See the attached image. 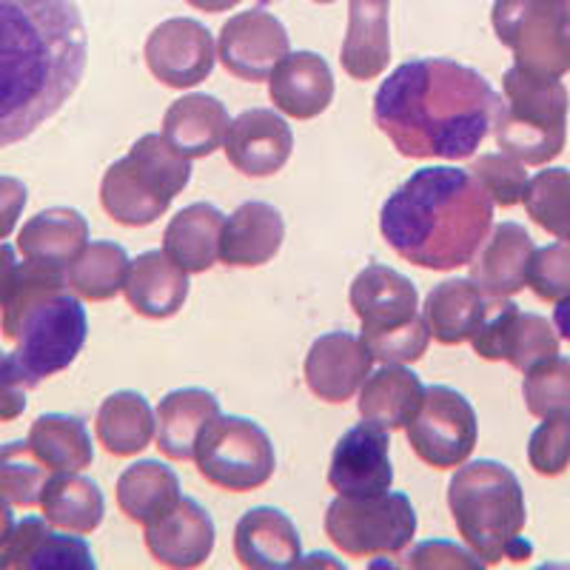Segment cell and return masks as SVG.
I'll list each match as a JSON object with an SVG mask.
<instances>
[{
	"label": "cell",
	"instance_id": "obj_1",
	"mask_svg": "<svg viewBox=\"0 0 570 570\" xmlns=\"http://www.w3.org/2000/svg\"><path fill=\"white\" fill-rule=\"evenodd\" d=\"M86 58L89 38L75 0H0V149L63 109Z\"/></svg>",
	"mask_w": 570,
	"mask_h": 570
},
{
	"label": "cell",
	"instance_id": "obj_2",
	"mask_svg": "<svg viewBox=\"0 0 570 570\" xmlns=\"http://www.w3.org/2000/svg\"><path fill=\"white\" fill-rule=\"evenodd\" d=\"M499 95L471 66L420 58L396 66L374 98V120L402 157L465 160L493 129Z\"/></svg>",
	"mask_w": 570,
	"mask_h": 570
},
{
	"label": "cell",
	"instance_id": "obj_3",
	"mask_svg": "<svg viewBox=\"0 0 570 570\" xmlns=\"http://www.w3.org/2000/svg\"><path fill=\"white\" fill-rule=\"evenodd\" d=\"M493 226V200L471 171L428 166L396 188L380 212L385 243L411 266H471Z\"/></svg>",
	"mask_w": 570,
	"mask_h": 570
},
{
	"label": "cell",
	"instance_id": "obj_4",
	"mask_svg": "<svg viewBox=\"0 0 570 570\" xmlns=\"http://www.w3.org/2000/svg\"><path fill=\"white\" fill-rule=\"evenodd\" d=\"M448 508L456 531L482 564L525 562L533 544L522 539L528 522L525 493L517 473L502 462L476 460L456 468L448 485Z\"/></svg>",
	"mask_w": 570,
	"mask_h": 570
},
{
	"label": "cell",
	"instance_id": "obj_5",
	"mask_svg": "<svg viewBox=\"0 0 570 570\" xmlns=\"http://www.w3.org/2000/svg\"><path fill=\"white\" fill-rule=\"evenodd\" d=\"M191 180V160L163 135H142L131 151L106 169L100 206L129 228L151 226Z\"/></svg>",
	"mask_w": 570,
	"mask_h": 570
},
{
	"label": "cell",
	"instance_id": "obj_6",
	"mask_svg": "<svg viewBox=\"0 0 570 570\" xmlns=\"http://www.w3.org/2000/svg\"><path fill=\"white\" fill-rule=\"evenodd\" d=\"M505 100L493 120V137L505 155L544 166L562 155L568 140V89L559 78H539L531 71L513 69L502 78Z\"/></svg>",
	"mask_w": 570,
	"mask_h": 570
},
{
	"label": "cell",
	"instance_id": "obj_7",
	"mask_svg": "<svg viewBox=\"0 0 570 570\" xmlns=\"http://www.w3.org/2000/svg\"><path fill=\"white\" fill-rule=\"evenodd\" d=\"M89 320L71 288L46 294L20 314L12 331V363L27 389L69 368L86 345Z\"/></svg>",
	"mask_w": 570,
	"mask_h": 570
},
{
	"label": "cell",
	"instance_id": "obj_8",
	"mask_svg": "<svg viewBox=\"0 0 570 570\" xmlns=\"http://www.w3.org/2000/svg\"><path fill=\"white\" fill-rule=\"evenodd\" d=\"M325 537L354 559L396 557L416 537V511L400 491L340 497L325 513Z\"/></svg>",
	"mask_w": 570,
	"mask_h": 570
},
{
	"label": "cell",
	"instance_id": "obj_9",
	"mask_svg": "<svg viewBox=\"0 0 570 570\" xmlns=\"http://www.w3.org/2000/svg\"><path fill=\"white\" fill-rule=\"evenodd\" d=\"M493 29L519 69L539 78L570 71V7L564 0H497Z\"/></svg>",
	"mask_w": 570,
	"mask_h": 570
},
{
	"label": "cell",
	"instance_id": "obj_10",
	"mask_svg": "<svg viewBox=\"0 0 570 570\" xmlns=\"http://www.w3.org/2000/svg\"><path fill=\"white\" fill-rule=\"evenodd\" d=\"M203 480L232 493H248L266 485L277 468L268 434L246 416H217L203 428L195 448Z\"/></svg>",
	"mask_w": 570,
	"mask_h": 570
},
{
	"label": "cell",
	"instance_id": "obj_11",
	"mask_svg": "<svg viewBox=\"0 0 570 570\" xmlns=\"http://www.w3.org/2000/svg\"><path fill=\"white\" fill-rule=\"evenodd\" d=\"M351 308L363 323L368 348L402 345L425 328L420 317V294L405 274L371 263L351 283Z\"/></svg>",
	"mask_w": 570,
	"mask_h": 570
},
{
	"label": "cell",
	"instance_id": "obj_12",
	"mask_svg": "<svg viewBox=\"0 0 570 570\" xmlns=\"http://www.w3.org/2000/svg\"><path fill=\"white\" fill-rule=\"evenodd\" d=\"M480 440V422L471 402L448 385H428L425 400L409 422V442L425 465L460 468Z\"/></svg>",
	"mask_w": 570,
	"mask_h": 570
},
{
	"label": "cell",
	"instance_id": "obj_13",
	"mask_svg": "<svg viewBox=\"0 0 570 570\" xmlns=\"http://www.w3.org/2000/svg\"><path fill=\"white\" fill-rule=\"evenodd\" d=\"M473 351L482 360H505L517 371L528 374L533 365L551 360L559 354V334L553 331L551 320L542 314L519 312L511 299H497L491 317L471 337Z\"/></svg>",
	"mask_w": 570,
	"mask_h": 570
},
{
	"label": "cell",
	"instance_id": "obj_14",
	"mask_svg": "<svg viewBox=\"0 0 570 570\" xmlns=\"http://www.w3.org/2000/svg\"><path fill=\"white\" fill-rule=\"evenodd\" d=\"M217 49L203 23L186 18L166 20L146 40V66L169 89H191L212 75Z\"/></svg>",
	"mask_w": 570,
	"mask_h": 570
},
{
	"label": "cell",
	"instance_id": "obj_15",
	"mask_svg": "<svg viewBox=\"0 0 570 570\" xmlns=\"http://www.w3.org/2000/svg\"><path fill=\"white\" fill-rule=\"evenodd\" d=\"M389 431L374 422L348 428L334 445L328 465V485L340 497H371L389 491L394 482Z\"/></svg>",
	"mask_w": 570,
	"mask_h": 570
},
{
	"label": "cell",
	"instance_id": "obj_16",
	"mask_svg": "<svg viewBox=\"0 0 570 570\" xmlns=\"http://www.w3.org/2000/svg\"><path fill=\"white\" fill-rule=\"evenodd\" d=\"M371 368H374V354L363 337H354L348 331L323 334L305 354V383L314 396L331 405L348 402L363 389Z\"/></svg>",
	"mask_w": 570,
	"mask_h": 570
},
{
	"label": "cell",
	"instance_id": "obj_17",
	"mask_svg": "<svg viewBox=\"0 0 570 570\" xmlns=\"http://www.w3.org/2000/svg\"><path fill=\"white\" fill-rule=\"evenodd\" d=\"M217 52L234 78L259 83L272 78L274 66L288 55V35L274 14L254 9L228 20Z\"/></svg>",
	"mask_w": 570,
	"mask_h": 570
},
{
	"label": "cell",
	"instance_id": "obj_18",
	"mask_svg": "<svg viewBox=\"0 0 570 570\" xmlns=\"http://www.w3.org/2000/svg\"><path fill=\"white\" fill-rule=\"evenodd\" d=\"M228 163L246 177H272L283 169L294 151V131L272 109H248L228 126Z\"/></svg>",
	"mask_w": 570,
	"mask_h": 570
},
{
	"label": "cell",
	"instance_id": "obj_19",
	"mask_svg": "<svg viewBox=\"0 0 570 570\" xmlns=\"http://www.w3.org/2000/svg\"><path fill=\"white\" fill-rule=\"evenodd\" d=\"M146 548L163 568H200L214 551L217 531L206 508L191 497H180L169 513L142 525Z\"/></svg>",
	"mask_w": 570,
	"mask_h": 570
},
{
	"label": "cell",
	"instance_id": "obj_20",
	"mask_svg": "<svg viewBox=\"0 0 570 570\" xmlns=\"http://www.w3.org/2000/svg\"><path fill=\"white\" fill-rule=\"evenodd\" d=\"M95 553L78 537L55 533L49 519L27 517L0 544V570H95Z\"/></svg>",
	"mask_w": 570,
	"mask_h": 570
},
{
	"label": "cell",
	"instance_id": "obj_21",
	"mask_svg": "<svg viewBox=\"0 0 570 570\" xmlns=\"http://www.w3.org/2000/svg\"><path fill=\"white\" fill-rule=\"evenodd\" d=\"M234 557L248 570L297 568L303 542L294 522L277 508H252L234 528Z\"/></svg>",
	"mask_w": 570,
	"mask_h": 570
},
{
	"label": "cell",
	"instance_id": "obj_22",
	"mask_svg": "<svg viewBox=\"0 0 570 570\" xmlns=\"http://www.w3.org/2000/svg\"><path fill=\"white\" fill-rule=\"evenodd\" d=\"M268 95L283 115L312 120L334 100V75L317 52H288L274 66Z\"/></svg>",
	"mask_w": 570,
	"mask_h": 570
},
{
	"label": "cell",
	"instance_id": "obj_23",
	"mask_svg": "<svg viewBox=\"0 0 570 570\" xmlns=\"http://www.w3.org/2000/svg\"><path fill=\"white\" fill-rule=\"evenodd\" d=\"M285 240V220L279 208L263 200L243 203L226 217L220 237V259L232 268H257L272 263Z\"/></svg>",
	"mask_w": 570,
	"mask_h": 570
},
{
	"label": "cell",
	"instance_id": "obj_24",
	"mask_svg": "<svg viewBox=\"0 0 570 570\" xmlns=\"http://www.w3.org/2000/svg\"><path fill=\"white\" fill-rule=\"evenodd\" d=\"M533 246L531 234L519 223H499L488 237L480 259L471 263V279L493 299H505L519 294L528 285V263Z\"/></svg>",
	"mask_w": 570,
	"mask_h": 570
},
{
	"label": "cell",
	"instance_id": "obj_25",
	"mask_svg": "<svg viewBox=\"0 0 570 570\" xmlns=\"http://www.w3.org/2000/svg\"><path fill=\"white\" fill-rule=\"evenodd\" d=\"M497 299L473 279H445L425 297V323L440 345H460L482 328Z\"/></svg>",
	"mask_w": 570,
	"mask_h": 570
},
{
	"label": "cell",
	"instance_id": "obj_26",
	"mask_svg": "<svg viewBox=\"0 0 570 570\" xmlns=\"http://www.w3.org/2000/svg\"><path fill=\"white\" fill-rule=\"evenodd\" d=\"M124 294L140 317L169 320L188 297V272L166 257V252H146L131 259Z\"/></svg>",
	"mask_w": 570,
	"mask_h": 570
},
{
	"label": "cell",
	"instance_id": "obj_27",
	"mask_svg": "<svg viewBox=\"0 0 570 570\" xmlns=\"http://www.w3.org/2000/svg\"><path fill=\"white\" fill-rule=\"evenodd\" d=\"M232 117L212 95H186L175 100L163 117V137L188 160L214 155L226 142Z\"/></svg>",
	"mask_w": 570,
	"mask_h": 570
},
{
	"label": "cell",
	"instance_id": "obj_28",
	"mask_svg": "<svg viewBox=\"0 0 570 570\" xmlns=\"http://www.w3.org/2000/svg\"><path fill=\"white\" fill-rule=\"evenodd\" d=\"M157 448L163 456L195 460L203 428L220 416V400L206 389L171 391L157 405Z\"/></svg>",
	"mask_w": 570,
	"mask_h": 570
},
{
	"label": "cell",
	"instance_id": "obj_29",
	"mask_svg": "<svg viewBox=\"0 0 570 570\" xmlns=\"http://www.w3.org/2000/svg\"><path fill=\"white\" fill-rule=\"evenodd\" d=\"M226 214L212 203H195L175 214L163 234V252L183 272L203 274L220 259V237Z\"/></svg>",
	"mask_w": 570,
	"mask_h": 570
},
{
	"label": "cell",
	"instance_id": "obj_30",
	"mask_svg": "<svg viewBox=\"0 0 570 570\" xmlns=\"http://www.w3.org/2000/svg\"><path fill=\"white\" fill-rule=\"evenodd\" d=\"M340 63L354 80H374L389 69V0H351L348 35Z\"/></svg>",
	"mask_w": 570,
	"mask_h": 570
},
{
	"label": "cell",
	"instance_id": "obj_31",
	"mask_svg": "<svg viewBox=\"0 0 570 570\" xmlns=\"http://www.w3.org/2000/svg\"><path fill=\"white\" fill-rule=\"evenodd\" d=\"M89 243V223L75 208H46L18 234V252L35 263L69 268Z\"/></svg>",
	"mask_w": 570,
	"mask_h": 570
},
{
	"label": "cell",
	"instance_id": "obj_32",
	"mask_svg": "<svg viewBox=\"0 0 570 570\" xmlns=\"http://www.w3.org/2000/svg\"><path fill=\"white\" fill-rule=\"evenodd\" d=\"M422 400H425V385L414 371L402 365H385L363 383L360 414L385 431H400V428H409Z\"/></svg>",
	"mask_w": 570,
	"mask_h": 570
},
{
	"label": "cell",
	"instance_id": "obj_33",
	"mask_svg": "<svg viewBox=\"0 0 570 570\" xmlns=\"http://www.w3.org/2000/svg\"><path fill=\"white\" fill-rule=\"evenodd\" d=\"M43 517L49 525L63 528L69 533H95L106 517V499L98 482H91L80 471L52 473L40 499Z\"/></svg>",
	"mask_w": 570,
	"mask_h": 570
},
{
	"label": "cell",
	"instance_id": "obj_34",
	"mask_svg": "<svg viewBox=\"0 0 570 570\" xmlns=\"http://www.w3.org/2000/svg\"><path fill=\"white\" fill-rule=\"evenodd\" d=\"M180 497V476L157 460L135 462L117 480V505L137 525H149L169 513Z\"/></svg>",
	"mask_w": 570,
	"mask_h": 570
},
{
	"label": "cell",
	"instance_id": "obj_35",
	"mask_svg": "<svg viewBox=\"0 0 570 570\" xmlns=\"http://www.w3.org/2000/svg\"><path fill=\"white\" fill-rule=\"evenodd\" d=\"M157 416L149 400L137 391H117L98 409V442L111 456H135L146 451L155 436Z\"/></svg>",
	"mask_w": 570,
	"mask_h": 570
},
{
	"label": "cell",
	"instance_id": "obj_36",
	"mask_svg": "<svg viewBox=\"0 0 570 570\" xmlns=\"http://www.w3.org/2000/svg\"><path fill=\"white\" fill-rule=\"evenodd\" d=\"M29 445L55 473L86 471L95 460L89 428L80 416L43 414L29 428Z\"/></svg>",
	"mask_w": 570,
	"mask_h": 570
},
{
	"label": "cell",
	"instance_id": "obj_37",
	"mask_svg": "<svg viewBox=\"0 0 570 570\" xmlns=\"http://www.w3.org/2000/svg\"><path fill=\"white\" fill-rule=\"evenodd\" d=\"M131 259L124 246L109 240L86 243L83 252L71 259L66 268V283L80 299L89 303H106L117 297L129 277Z\"/></svg>",
	"mask_w": 570,
	"mask_h": 570
},
{
	"label": "cell",
	"instance_id": "obj_38",
	"mask_svg": "<svg viewBox=\"0 0 570 570\" xmlns=\"http://www.w3.org/2000/svg\"><path fill=\"white\" fill-rule=\"evenodd\" d=\"M52 468L46 465L29 440H14L0 445V499L14 508H35L43 499L52 480Z\"/></svg>",
	"mask_w": 570,
	"mask_h": 570
},
{
	"label": "cell",
	"instance_id": "obj_39",
	"mask_svg": "<svg viewBox=\"0 0 570 570\" xmlns=\"http://www.w3.org/2000/svg\"><path fill=\"white\" fill-rule=\"evenodd\" d=\"M528 217L553 234L557 240L570 243V171L568 169H544L531 177L525 191Z\"/></svg>",
	"mask_w": 570,
	"mask_h": 570
},
{
	"label": "cell",
	"instance_id": "obj_40",
	"mask_svg": "<svg viewBox=\"0 0 570 570\" xmlns=\"http://www.w3.org/2000/svg\"><path fill=\"white\" fill-rule=\"evenodd\" d=\"M522 396L533 416L544 420L551 414H570V360L551 356L533 365L522 383Z\"/></svg>",
	"mask_w": 570,
	"mask_h": 570
},
{
	"label": "cell",
	"instance_id": "obj_41",
	"mask_svg": "<svg viewBox=\"0 0 570 570\" xmlns=\"http://www.w3.org/2000/svg\"><path fill=\"white\" fill-rule=\"evenodd\" d=\"M468 171L482 183V188L491 195L497 206L511 208L525 200L528 183L531 180H528L522 160H517V157L505 155V151H493V155L476 157Z\"/></svg>",
	"mask_w": 570,
	"mask_h": 570
},
{
	"label": "cell",
	"instance_id": "obj_42",
	"mask_svg": "<svg viewBox=\"0 0 570 570\" xmlns=\"http://www.w3.org/2000/svg\"><path fill=\"white\" fill-rule=\"evenodd\" d=\"M528 462L542 476H562L570 468V414H551L539 422L528 442Z\"/></svg>",
	"mask_w": 570,
	"mask_h": 570
},
{
	"label": "cell",
	"instance_id": "obj_43",
	"mask_svg": "<svg viewBox=\"0 0 570 570\" xmlns=\"http://www.w3.org/2000/svg\"><path fill=\"white\" fill-rule=\"evenodd\" d=\"M528 285L544 303H559L570 294V246L564 240L533 252L528 263Z\"/></svg>",
	"mask_w": 570,
	"mask_h": 570
},
{
	"label": "cell",
	"instance_id": "obj_44",
	"mask_svg": "<svg viewBox=\"0 0 570 570\" xmlns=\"http://www.w3.org/2000/svg\"><path fill=\"white\" fill-rule=\"evenodd\" d=\"M409 568H485L476 553H468L451 542H425L409 557Z\"/></svg>",
	"mask_w": 570,
	"mask_h": 570
},
{
	"label": "cell",
	"instance_id": "obj_45",
	"mask_svg": "<svg viewBox=\"0 0 570 570\" xmlns=\"http://www.w3.org/2000/svg\"><path fill=\"white\" fill-rule=\"evenodd\" d=\"M27 411V385L12 363V354L0 351V422H12Z\"/></svg>",
	"mask_w": 570,
	"mask_h": 570
},
{
	"label": "cell",
	"instance_id": "obj_46",
	"mask_svg": "<svg viewBox=\"0 0 570 570\" xmlns=\"http://www.w3.org/2000/svg\"><path fill=\"white\" fill-rule=\"evenodd\" d=\"M27 186L18 177H0V240H7L27 208Z\"/></svg>",
	"mask_w": 570,
	"mask_h": 570
},
{
	"label": "cell",
	"instance_id": "obj_47",
	"mask_svg": "<svg viewBox=\"0 0 570 570\" xmlns=\"http://www.w3.org/2000/svg\"><path fill=\"white\" fill-rule=\"evenodd\" d=\"M20 274V263H18V252H14L9 243H0V305L7 303L9 292L14 288Z\"/></svg>",
	"mask_w": 570,
	"mask_h": 570
},
{
	"label": "cell",
	"instance_id": "obj_48",
	"mask_svg": "<svg viewBox=\"0 0 570 570\" xmlns=\"http://www.w3.org/2000/svg\"><path fill=\"white\" fill-rule=\"evenodd\" d=\"M553 325H557L559 337L570 343V294L559 299L557 308H553Z\"/></svg>",
	"mask_w": 570,
	"mask_h": 570
},
{
	"label": "cell",
	"instance_id": "obj_49",
	"mask_svg": "<svg viewBox=\"0 0 570 570\" xmlns=\"http://www.w3.org/2000/svg\"><path fill=\"white\" fill-rule=\"evenodd\" d=\"M14 531V513H12V505L9 502H3L0 499V544L7 542L9 537H12Z\"/></svg>",
	"mask_w": 570,
	"mask_h": 570
},
{
	"label": "cell",
	"instance_id": "obj_50",
	"mask_svg": "<svg viewBox=\"0 0 570 570\" xmlns=\"http://www.w3.org/2000/svg\"><path fill=\"white\" fill-rule=\"evenodd\" d=\"M188 3L195 9H203V12H226V9H232L240 0H188Z\"/></svg>",
	"mask_w": 570,
	"mask_h": 570
},
{
	"label": "cell",
	"instance_id": "obj_51",
	"mask_svg": "<svg viewBox=\"0 0 570 570\" xmlns=\"http://www.w3.org/2000/svg\"><path fill=\"white\" fill-rule=\"evenodd\" d=\"M317 3H331V0H317Z\"/></svg>",
	"mask_w": 570,
	"mask_h": 570
}]
</instances>
